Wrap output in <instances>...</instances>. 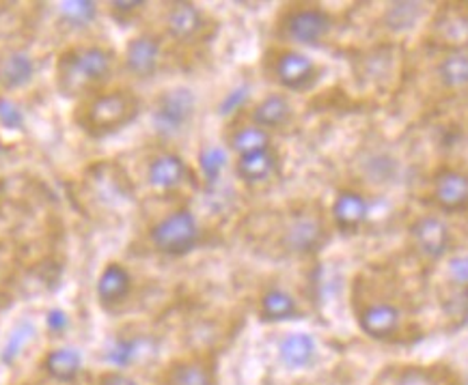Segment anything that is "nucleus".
<instances>
[{
  "instance_id": "1",
  "label": "nucleus",
  "mask_w": 468,
  "mask_h": 385,
  "mask_svg": "<svg viewBox=\"0 0 468 385\" xmlns=\"http://www.w3.org/2000/svg\"><path fill=\"white\" fill-rule=\"evenodd\" d=\"M111 74V57L101 47H78L58 63V88L68 98L85 93Z\"/></svg>"
},
{
  "instance_id": "2",
  "label": "nucleus",
  "mask_w": 468,
  "mask_h": 385,
  "mask_svg": "<svg viewBox=\"0 0 468 385\" xmlns=\"http://www.w3.org/2000/svg\"><path fill=\"white\" fill-rule=\"evenodd\" d=\"M136 101L128 93H106L95 98L87 108L85 125L91 131L106 134V131L122 130L136 117Z\"/></svg>"
},
{
  "instance_id": "3",
  "label": "nucleus",
  "mask_w": 468,
  "mask_h": 385,
  "mask_svg": "<svg viewBox=\"0 0 468 385\" xmlns=\"http://www.w3.org/2000/svg\"><path fill=\"white\" fill-rule=\"evenodd\" d=\"M152 242L165 255H188L199 242V224L190 212H176L154 226Z\"/></svg>"
},
{
  "instance_id": "4",
  "label": "nucleus",
  "mask_w": 468,
  "mask_h": 385,
  "mask_svg": "<svg viewBox=\"0 0 468 385\" xmlns=\"http://www.w3.org/2000/svg\"><path fill=\"white\" fill-rule=\"evenodd\" d=\"M195 95L190 88L177 87L166 91L158 99L154 112V125L160 134L165 136H176L182 131L186 125L190 123L192 114H195Z\"/></svg>"
},
{
  "instance_id": "5",
  "label": "nucleus",
  "mask_w": 468,
  "mask_h": 385,
  "mask_svg": "<svg viewBox=\"0 0 468 385\" xmlns=\"http://www.w3.org/2000/svg\"><path fill=\"white\" fill-rule=\"evenodd\" d=\"M412 242L423 256L438 261L447 255L449 245H452V231L449 226L436 215H423L410 228Z\"/></svg>"
},
{
  "instance_id": "6",
  "label": "nucleus",
  "mask_w": 468,
  "mask_h": 385,
  "mask_svg": "<svg viewBox=\"0 0 468 385\" xmlns=\"http://www.w3.org/2000/svg\"><path fill=\"white\" fill-rule=\"evenodd\" d=\"M287 35L304 46H315L326 37L333 28V17L322 9H300L287 17Z\"/></svg>"
},
{
  "instance_id": "7",
  "label": "nucleus",
  "mask_w": 468,
  "mask_h": 385,
  "mask_svg": "<svg viewBox=\"0 0 468 385\" xmlns=\"http://www.w3.org/2000/svg\"><path fill=\"white\" fill-rule=\"evenodd\" d=\"M285 248L293 255H314L326 242V231L320 218L314 215H298L285 231Z\"/></svg>"
},
{
  "instance_id": "8",
  "label": "nucleus",
  "mask_w": 468,
  "mask_h": 385,
  "mask_svg": "<svg viewBox=\"0 0 468 385\" xmlns=\"http://www.w3.org/2000/svg\"><path fill=\"white\" fill-rule=\"evenodd\" d=\"M434 198L445 212H464L468 207V174L460 171H441L434 179Z\"/></svg>"
},
{
  "instance_id": "9",
  "label": "nucleus",
  "mask_w": 468,
  "mask_h": 385,
  "mask_svg": "<svg viewBox=\"0 0 468 385\" xmlns=\"http://www.w3.org/2000/svg\"><path fill=\"white\" fill-rule=\"evenodd\" d=\"M358 323H361V329L369 338L376 340H384L391 338V336L399 329L401 317L399 310L395 308L393 304L380 302V304H371L361 312L358 317Z\"/></svg>"
},
{
  "instance_id": "10",
  "label": "nucleus",
  "mask_w": 468,
  "mask_h": 385,
  "mask_svg": "<svg viewBox=\"0 0 468 385\" xmlns=\"http://www.w3.org/2000/svg\"><path fill=\"white\" fill-rule=\"evenodd\" d=\"M277 78L283 87L292 91L307 88L315 78V65L309 57L300 52H285L281 54L277 61Z\"/></svg>"
},
{
  "instance_id": "11",
  "label": "nucleus",
  "mask_w": 468,
  "mask_h": 385,
  "mask_svg": "<svg viewBox=\"0 0 468 385\" xmlns=\"http://www.w3.org/2000/svg\"><path fill=\"white\" fill-rule=\"evenodd\" d=\"M160 61V44L152 35H141L132 39L128 50H125V65L134 76L149 78L158 69Z\"/></svg>"
},
{
  "instance_id": "12",
  "label": "nucleus",
  "mask_w": 468,
  "mask_h": 385,
  "mask_svg": "<svg viewBox=\"0 0 468 385\" xmlns=\"http://www.w3.org/2000/svg\"><path fill=\"white\" fill-rule=\"evenodd\" d=\"M434 35L453 50L468 47V16L460 9H445L434 22Z\"/></svg>"
},
{
  "instance_id": "13",
  "label": "nucleus",
  "mask_w": 468,
  "mask_h": 385,
  "mask_svg": "<svg viewBox=\"0 0 468 385\" xmlns=\"http://www.w3.org/2000/svg\"><path fill=\"white\" fill-rule=\"evenodd\" d=\"M317 353L315 340L309 334H290L281 340L279 358L287 369L300 370L314 364Z\"/></svg>"
},
{
  "instance_id": "14",
  "label": "nucleus",
  "mask_w": 468,
  "mask_h": 385,
  "mask_svg": "<svg viewBox=\"0 0 468 385\" xmlns=\"http://www.w3.org/2000/svg\"><path fill=\"white\" fill-rule=\"evenodd\" d=\"M166 28L179 41H190L203 31L201 11L190 3H177L166 16Z\"/></svg>"
},
{
  "instance_id": "15",
  "label": "nucleus",
  "mask_w": 468,
  "mask_h": 385,
  "mask_svg": "<svg viewBox=\"0 0 468 385\" xmlns=\"http://www.w3.org/2000/svg\"><path fill=\"white\" fill-rule=\"evenodd\" d=\"M333 215L341 231H356L367 218V201L356 192H341L333 204Z\"/></svg>"
},
{
  "instance_id": "16",
  "label": "nucleus",
  "mask_w": 468,
  "mask_h": 385,
  "mask_svg": "<svg viewBox=\"0 0 468 385\" xmlns=\"http://www.w3.org/2000/svg\"><path fill=\"white\" fill-rule=\"evenodd\" d=\"M186 164L182 158L173 153H165L155 158L149 166V183L160 190H173L184 182Z\"/></svg>"
},
{
  "instance_id": "17",
  "label": "nucleus",
  "mask_w": 468,
  "mask_h": 385,
  "mask_svg": "<svg viewBox=\"0 0 468 385\" xmlns=\"http://www.w3.org/2000/svg\"><path fill=\"white\" fill-rule=\"evenodd\" d=\"M130 288H132V278H130V274L122 267V265H108V267L104 269V274L100 276L98 295H100L101 304H106V306L119 304L122 299L128 297Z\"/></svg>"
},
{
  "instance_id": "18",
  "label": "nucleus",
  "mask_w": 468,
  "mask_h": 385,
  "mask_svg": "<svg viewBox=\"0 0 468 385\" xmlns=\"http://www.w3.org/2000/svg\"><path fill=\"white\" fill-rule=\"evenodd\" d=\"M35 63L28 54L14 52L0 63V84L5 88H22L33 80Z\"/></svg>"
},
{
  "instance_id": "19",
  "label": "nucleus",
  "mask_w": 468,
  "mask_h": 385,
  "mask_svg": "<svg viewBox=\"0 0 468 385\" xmlns=\"http://www.w3.org/2000/svg\"><path fill=\"white\" fill-rule=\"evenodd\" d=\"M82 366V358L76 349H54V351L48 353L46 358V370L48 375L57 379V381L69 383L74 381L80 372Z\"/></svg>"
},
{
  "instance_id": "20",
  "label": "nucleus",
  "mask_w": 468,
  "mask_h": 385,
  "mask_svg": "<svg viewBox=\"0 0 468 385\" xmlns=\"http://www.w3.org/2000/svg\"><path fill=\"white\" fill-rule=\"evenodd\" d=\"M292 117L290 101L281 95H270L263 101H260L253 112V121L257 128H283Z\"/></svg>"
},
{
  "instance_id": "21",
  "label": "nucleus",
  "mask_w": 468,
  "mask_h": 385,
  "mask_svg": "<svg viewBox=\"0 0 468 385\" xmlns=\"http://www.w3.org/2000/svg\"><path fill=\"white\" fill-rule=\"evenodd\" d=\"M274 166H277V158H274V153L270 149H266V151L239 158L238 174L246 183H261L274 172Z\"/></svg>"
},
{
  "instance_id": "22",
  "label": "nucleus",
  "mask_w": 468,
  "mask_h": 385,
  "mask_svg": "<svg viewBox=\"0 0 468 385\" xmlns=\"http://www.w3.org/2000/svg\"><path fill=\"white\" fill-rule=\"evenodd\" d=\"M441 80L445 87L455 88H468V47L464 50H453L442 58L441 68H438Z\"/></svg>"
},
{
  "instance_id": "23",
  "label": "nucleus",
  "mask_w": 468,
  "mask_h": 385,
  "mask_svg": "<svg viewBox=\"0 0 468 385\" xmlns=\"http://www.w3.org/2000/svg\"><path fill=\"white\" fill-rule=\"evenodd\" d=\"M169 385H214V372L201 359H186L171 369Z\"/></svg>"
},
{
  "instance_id": "24",
  "label": "nucleus",
  "mask_w": 468,
  "mask_h": 385,
  "mask_svg": "<svg viewBox=\"0 0 468 385\" xmlns=\"http://www.w3.org/2000/svg\"><path fill=\"white\" fill-rule=\"evenodd\" d=\"M296 302L290 293L272 288L261 297V317L263 321H287V318L296 317Z\"/></svg>"
},
{
  "instance_id": "25",
  "label": "nucleus",
  "mask_w": 468,
  "mask_h": 385,
  "mask_svg": "<svg viewBox=\"0 0 468 385\" xmlns=\"http://www.w3.org/2000/svg\"><path fill=\"white\" fill-rule=\"evenodd\" d=\"M231 147L233 151L239 153V158H244V155H253L270 149V136L266 130L257 128V125L255 128H242L233 134Z\"/></svg>"
},
{
  "instance_id": "26",
  "label": "nucleus",
  "mask_w": 468,
  "mask_h": 385,
  "mask_svg": "<svg viewBox=\"0 0 468 385\" xmlns=\"http://www.w3.org/2000/svg\"><path fill=\"white\" fill-rule=\"evenodd\" d=\"M421 17V5L417 3H393L391 9L384 14V22L391 31H408Z\"/></svg>"
},
{
  "instance_id": "27",
  "label": "nucleus",
  "mask_w": 468,
  "mask_h": 385,
  "mask_svg": "<svg viewBox=\"0 0 468 385\" xmlns=\"http://www.w3.org/2000/svg\"><path fill=\"white\" fill-rule=\"evenodd\" d=\"M141 349L143 342L139 338H117L108 349L106 359L117 369H125L141 358Z\"/></svg>"
},
{
  "instance_id": "28",
  "label": "nucleus",
  "mask_w": 468,
  "mask_h": 385,
  "mask_svg": "<svg viewBox=\"0 0 468 385\" xmlns=\"http://www.w3.org/2000/svg\"><path fill=\"white\" fill-rule=\"evenodd\" d=\"M33 338H35L33 323L22 321L14 329V332H11L7 345H5V349H3V362L5 364H14L16 359L20 358V353L24 351V347H27Z\"/></svg>"
},
{
  "instance_id": "29",
  "label": "nucleus",
  "mask_w": 468,
  "mask_h": 385,
  "mask_svg": "<svg viewBox=\"0 0 468 385\" xmlns=\"http://www.w3.org/2000/svg\"><path fill=\"white\" fill-rule=\"evenodd\" d=\"M61 16L63 20L71 24V26H89L98 16V7L91 0H74V3H63L61 5Z\"/></svg>"
},
{
  "instance_id": "30",
  "label": "nucleus",
  "mask_w": 468,
  "mask_h": 385,
  "mask_svg": "<svg viewBox=\"0 0 468 385\" xmlns=\"http://www.w3.org/2000/svg\"><path fill=\"white\" fill-rule=\"evenodd\" d=\"M199 164H201V171L206 174L207 182H216V179L220 177V172L225 171V164H227V153L223 149L218 147H209L206 151L201 153L199 158Z\"/></svg>"
},
{
  "instance_id": "31",
  "label": "nucleus",
  "mask_w": 468,
  "mask_h": 385,
  "mask_svg": "<svg viewBox=\"0 0 468 385\" xmlns=\"http://www.w3.org/2000/svg\"><path fill=\"white\" fill-rule=\"evenodd\" d=\"M0 125L7 130H22L24 114L20 106H16L9 99H0Z\"/></svg>"
},
{
  "instance_id": "32",
  "label": "nucleus",
  "mask_w": 468,
  "mask_h": 385,
  "mask_svg": "<svg viewBox=\"0 0 468 385\" xmlns=\"http://www.w3.org/2000/svg\"><path fill=\"white\" fill-rule=\"evenodd\" d=\"M449 278L455 282L458 286H468V252L464 255H455L452 261H449Z\"/></svg>"
},
{
  "instance_id": "33",
  "label": "nucleus",
  "mask_w": 468,
  "mask_h": 385,
  "mask_svg": "<svg viewBox=\"0 0 468 385\" xmlns=\"http://www.w3.org/2000/svg\"><path fill=\"white\" fill-rule=\"evenodd\" d=\"M246 98H249V88H246V87L238 88V91H233L229 98H227L223 104H220V114H231L233 110H238V108L246 101Z\"/></svg>"
},
{
  "instance_id": "34",
  "label": "nucleus",
  "mask_w": 468,
  "mask_h": 385,
  "mask_svg": "<svg viewBox=\"0 0 468 385\" xmlns=\"http://www.w3.org/2000/svg\"><path fill=\"white\" fill-rule=\"evenodd\" d=\"M46 323H48V329H50V332L58 334V332H63V329H68L69 317L65 315L63 310H50V312H48Z\"/></svg>"
},
{
  "instance_id": "35",
  "label": "nucleus",
  "mask_w": 468,
  "mask_h": 385,
  "mask_svg": "<svg viewBox=\"0 0 468 385\" xmlns=\"http://www.w3.org/2000/svg\"><path fill=\"white\" fill-rule=\"evenodd\" d=\"M100 385H139V383L128 375H122V372H108V375L100 379Z\"/></svg>"
},
{
  "instance_id": "36",
  "label": "nucleus",
  "mask_w": 468,
  "mask_h": 385,
  "mask_svg": "<svg viewBox=\"0 0 468 385\" xmlns=\"http://www.w3.org/2000/svg\"><path fill=\"white\" fill-rule=\"evenodd\" d=\"M117 14H134L136 9L143 7V3H112Z\"/></svg>"
},
{
  "instance_id": "37",
  "label": "nucleus",
  "mask_w": 468,
  "mask_h": 385,
  "mask_svg": "<svg viewBox=\"0 0 468 385\" xmlns=\"http://www.w3.org/2000/svg\"><path fill=\"white\" fill-rule=\"evenodd\" d=\"M401 385H425V381H421V379H419V377H408Z\"/></svg>"
}]
</instances>
